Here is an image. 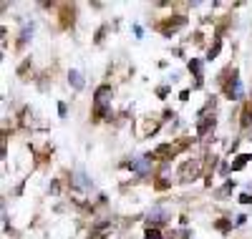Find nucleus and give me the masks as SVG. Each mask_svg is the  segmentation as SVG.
I'll list each match as a JSON object with an SVG mask.
<instances>
[{
  "label": "nucleus",
  "instance_id": "6",
  "mask_svg": "<svg viewBox=\"0 0 252 239\" xmlns=\"http://www.w3.org/2000/svg\"><path fill=\"white\" fill-rule=\"evenodd\" d=\"M247 159H250V156H247V154H242V156H240V159H237V161H235V164H232V169H242V166H245V161H247Z\"/></svg>",
  "mask_w": 252,
  "mask_h": 239
},
{
  "label": "nucleus",
  "instance_id": "4",
  "mask_svg": "<svg viewBox=\"0 0 252 239\" xmlns=\"http://www.w3.org/2000/svg\"><path fill=\"white\" fill-rule=\"evenodd\" d=\"M73 86H76V89H81V86H83V78H81V73H76V71H71V78H68Z\"/></svg>",
  "mask_w": 252,
  "mask_h": 239
},
{
  "label": "nucleus",
  "instance_id": "3",
  "mask_svg": "<svg viewBox=\"0 0 252 239\" xmlns=\"http://www.w3.org/2000/svg\"><path fill=\"white\" fill-rule=\"evenodd\" d=\"M227 93H229V98H240V96H242V86H240V78L235 81V86H229V89H227Z\"/></svg>",
  "mask_w": 252,
  "mask_h": 239
},
{
  "label": "nucleus",
  "instance_id": "1",
  "mask_svg": "<svg viewBox=\"0 0 252 239\" xmlns=\"http://www.w3.org/2000/svg\"><path fill=\"white\" fill-rule=\"evenodd\" d=\"M109 93H111L109 86H101V89L96 91V111H98V116L106 114V101H109Z\"/></svg>",
  "mask_w": 252,
  "mask_h": 239
},
{
  "label": "nucleus",
  "instance_id": "2",
  "mask_svg": "<svg viewBox=\"0 0 252 239\" xmlns=\"http://www.w3.org/2000/svg\"><path fill=\"white\" fill-rule=\"evenodd\" d=\"M131 166V171H136V174H146L152 169V156H144V159H139V161H134V164H129Z\"/></svg>",
  "mask_w": 252,
  "mask_h": 239
},
{
  "label": "nucleus",
  "instance_id": "5",
  "mask_svg": "<svg viewBox=\"0 0 252 239\" xmlns=\"http://www.w3.org/2000/svg\"><path fill=\"white\" fill-rule=\"evenodd\" d=\"M149 219H152V222H161V219H164V216H161V209H154V211L149 214Z\"/></svg>",
  "mask_w": 252,
  "mask_h": 239
},
{
  "label": "nucleus",
  "instance_id": "7",
  "mask_svg": "<svg viewBox=\"0 0 252 239\" xmlns=\"http://www.w3.org/2000/svg\"><path fill=\"white\" fill-rule=\"evenodd\" d=\"M146 239H161V234L157 229H149V232H146Z\"/></svg>",
  "mask_w": 252,
  "mask_h": 239
}]
</instances>
